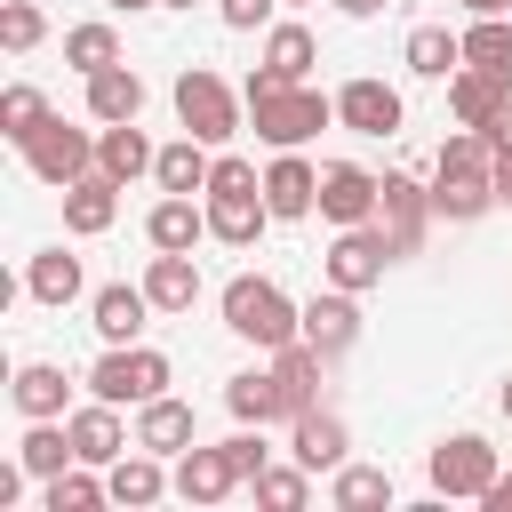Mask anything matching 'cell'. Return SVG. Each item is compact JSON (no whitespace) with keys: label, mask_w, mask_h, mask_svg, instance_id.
Listing matches in <instances>:
<instances>
[{"label":"cell","mask_w":512,"mask_h":512,"mask_svg":"<svg viewBox=\"0 0 512 512\" xmlns=\"http://www.w3.org/2000/svg\"><path fill=\"white\" fill-rule=\"evenodd\" d=\"M104 480H112V504H128V512H144V504L176 496V472H168V456H152V448L112 456V464H104Z\"/></svg>","instance_id":"obj_17"},{"label":"cell","mask_w":512,"mask_h":512,"mask_svg":"<svg viewBox=\"0 0 512 512\" xmlns=\"http://www.w3.org/2000/svg\"><path fill=\"white\" fill-rule=\"evenodd\" d=\"M160 8H192V0H160Z\"/></svg>","instance_id":"obj_51"},{"label":"cell","mask_w":512,"mask_h":512,"mask_svg":"<svg viewBox=\"0 0 512 512\" xmlns=\"http://www.w3.org/2000/svg\"><path fill=\"white\" fill-rule=\"evenodd\" d=\"M152 160H160V144H144V128H136V120H112V128H96V168H104L112 184H136V176H152Z\"/></svg>","instance_id":"obj_23"},{"label":"cell","mask_w":512,"mask_h":512,"mask_svg":"<svg viewBox=\"0 0 512 512\" xmlns=\"http://www.w3.org/2000/svg\"><path fill=\"white\" fill-rule=\"evenodd\" d=\"M496 104H512V80H504V72H480V64L448 72V112H456V128H488Z\"/></svg>","instance_id":"obj_22"},{"label":"cell","mask_w":512,"mask_h":512,"mask_svg":"<svg viewBox=\"0 0 512 512\" xmlns=\"http://www.w3.org/2000/svg\"><path fill=\"white\" fill-rule=\"evenodd\" d=\"M24 168H32L40 184H56V192H64V184H80V176L96 168V136H88V128H64V120L48 112V120H40V136L24 144Z\"/></svg>","instance_id":"obj_7"},{"label":"cell","mask_w":512,"mask_h":512,"mask_svg":"<svg viewBox=\"0 0 512 512\" xmlns=\"http://www.w3.org/2000/svg\"><path fill=\"white\" fill-rule=\"evenodd\" d=\"M424 464H432V496H472V504H480V496L496 488V472H504L496 448H488L480 432H448Z\"/></svg>","instance_id":"obj_5"},{"label":"cell","mask_w":512,"mask_h":512,"mask_svg":"<svg viewBox=\"0 0 512 512\" xmlns=\"http://www.w3.org/2000/svg\"><path fill=\"white\" fill-rule=\"evenodd\" d=\"M40 40H48V16H40L32 0H8V8H0V48H8V56H32Z\"/></svg>","instance_id":"obj_41"},{"label":"cell","mask_w":512,"mask_h":512,"mask_svg":"<svg viewBox=\"0 0 512 512\" xmlns=\"http://www.w3.org/2000/svg\"><path fill=\"white\" fill-rule=\"evenodd\" d=\"M488 208H504V200H496V168H488V176H440V168H432V216L480 224Z\"/></svg>","instance_id":"obj_25"},{"label":"cell","mask_w":512,"mask_h":512,"mask_svg":"<svg viewBox=\"0 0 512 512\" xmlns=\"http://www.w3.org/2000/svg\"><path fill=\"white\" fill-rule=\"evenodd\" d=\"M136 448H152V456H184V448H192V408H184L176 392L144 400V408H136Z\"/></svg>","instance_id":"obj_26"},{"label":"cell","mask_w":512,"mask_h":512,"mask_svg":"<svg viewBox=\"0 0 512 512\" xmlns=\"http://www.w3.org/2000/svg\"><path fill=\"white\" fill-rule=\"evenodd\" d=\"M64 64L88 80V72H104V64H120V32L112 24H72L64 32Z\"/></svg>","instance_id":"obj_40"},{"label":"cell","mask_w":512,"mask_h":512,"mask_svg":"<svg viewBox=\"0 0 512 512\" xmlns=\"http://www.w3.org/2000/svg\"><path fill=\"white\" fill-rule=\"evenodd\" d=\"M336 8H344V16H360V24H368V16H384V8H392V0H336Z\"/></svg>","instance_id":"obj_47"},{"label":"cell","mask_w":512,"mask_h":512,"mask_svg":"<svg viewBox=\"0 0 512 512\" xmlns=\"http://www.w3.org/2000/svg\"><path fill=\"white\" fill-rule=\"evenodd\" d=\"M328 504L336 512H376V504H392V472L384 464H336V480H328Z\"/></svg>","instance_id":"obj_32"},{"label":"cell","mask_w":512,"mask_h":512,"mask_svg":"<svg viewBox=\"0 0 512 512\" xmlns=\"http://www.w3.org/2000/svg\"><path fill=\"white\" fill-rule=\"evenodd\" d=\"M176 120H184V136H200V144H232L240 136V120H248V96L224 80V72H208V64H184L176 72Z\"/></svg>","instance_id":"obj_3"},{"label":"cell","mask_w":512,"mask_h":512,"mask_svg":"<svg viewBox=\"0 0 512 512\" xmlns=\"http://www.w3.org/2000/svg\"><path fill=\"white\" fill-rule=\"evenodd\" d=\"M224 192H264L256 160H240V152H216V168H208V192H200V200H224Z\"/></svg>","instance_id":"obj_42"},{"label":"cell","mask_w":512,"mask_h":512,"mask_svg":"<svg viewBox=\"0 0 512 512\" xmlns=\"http://www.w3.org/2000/svg\"><path fill=\"white\" fill-rule=\"evenodd\" d=\"M224 328H232L240 344H256V352H280V344H296L304 304H288V288H280V280L240 272V280H224Z\"/></svg>","instance_id":"obj_2"},{"label":"cell","mask_w":512,"mask_h":512,"mask_svg":"<svg viewBox=\"0 0 512 512\" xmlns=\"http://www.w3.org/2000/svg\"><path fill=\"white\" fill-rule=\"evenodd\" d=\"M288 456H296L304 472H336V464L352 456V432H344V416H336V408H304V416L288 424Z\"/></svg>","instance_id":"obj_16"},{"label":"cell","mask_w":512,"mask_h":512,"mask_svg":"<svg viewBox=\"0 0 512 512\" xmlns=\"http://www.w3.org/2000/svg\"><path fill=\"white\" fill-rule=\"evenodd\" d=\"M496 200H504V208H512V152H504V160H496Z\"/></svg>","instance_id":"obj_48"},{"label":"cell","mask_w":512,"mask_h":512,"mask_svg":"<svg viewBox=\"0 0 512 512\" xmlns=\"http://www.w3.org/2000/svg\"><path fill=\"white\" fill-rule=\"evenodd\" d=\"M96 504H112V480L96 464H72V472L40 480V512H96Z\"/></svg>","instance_id":"obj_33"},{"label":"cell","mask_w":512,"mask_h":512,"mask_svg":"<svg viewBox=\"0 0 512 512\" xmlns=\"http://www.w3.org/2000/svg\"><path fill=\"white\" fill-rule=\"evenodd\" d=\"M320 368H328V360H320L304 336L272 352V384H280V416H288V424H296L304 408H320Z\"/></svg>","instance_id":"obj_19"},{"label":"cell","mask_w":512,"mask_h":512,"mask_svg":"<svg viewBox=\"0 0 512 512\" xmlns=\"http://www.w3.org/2000/svg\"><path fill=\"white\" fill-rule=\"evenodd\" d=\"M400 112H408V104H400V88H392V80H368V72H360V80H344V88H336V120H344L352 136H392V128H400Z\"/></svg>","instance_id":"obj_11"},{"label":"cell","mask_w":512,"mask_h":512,"mask_svg":"<svg viewBox=\"0 0 512 512\" xmlns=\"http://www.w3.org/2000/svg\"><path fill=\"white\" fill-rule=\"evenodd\" d=\"M264 64H272L280 80H304V72L320 64V40H312L304 24H272V32H264Z\"/></svg>","instance_id":"obj_39"},{"label":"cell","mask_w":512,"mask_h":512,"mask_svg":"<svg viewBox=\"0 0 512 512\" xmlns=\"http://www.w3.org/2000/svg\"><path fill=\"white\" fill-rule=\"evenodd\" d=\"M88 320H96V336H104V344H136V336H144V320H152V296H144V280H136V288H128V280L96 288Z\"/></svg>","instance_id":"obj_21"},{"label":"cell","mask_w":512,"mask_h":512,"mask_svg":"<svg viewBox=\"0 0 512 512\" xmlns=\"http://www.w3.org/2000/svg\"><path fill=\"white\" fill-rule=\"evenodd\" d=\"M472 16H512V0H464Z\"/></svg>","instance_id":"obj_49"},{"label":"cell","mask_w":512,"mask_h":512,"mask_svg":"<svg viewBox=\"0 0 512 512\" xmlns=\"http://www.w3.org/2000/svg\"><path fill=\"white\" fill-rule=\"evenodd\" d=\"M224 408H232L240 424H280V384H272V368H240V376L224 384Z\"/></svg>","instance_id":"obj_35"},{"label":"cell","mask_w":512,"mask_h":512,"mask_svg":"<svg viewBox=\"0 0 512 512\" xmlns=\"http://www.w3.org/2000/svg\"><path fill=\"white\" fill-rule=\"evenodd\" d=\"M312 480H320V472H304V464H264L248 488H256L264 512H304V504H312Z\"/></svg>","instance_id":"obj_37"},{"label":"cell","mask_w":512,"mask_h":512,"mask_svg":"<svg viewBox=\"0 0 512 512\" xmlns=\"http://www.w3.org/2000/svg\"><path fill=\"white\" fill-rule=\"evenodd\" d=\"M144 112V80L128 72V64H104V72H88V120L96 128H112V120H136Z\"/></svg>","instance_id":"obj_27"},{"label":"cell","mask_w":512,"mask_h":512,"mask_svg":"<svg viewBox=\"0 0 512 512\" xmlns=\"http://www.w3.org/2000/svg\"><path fill=\"white\" fill-rule=\"evenodd\" d=\"M144 296H152V312H192V304H200V264H192V248H152Z\"/></svg>","instance_id":"obj_18"},{"label":"cell","mask_w":512,"mask_h":512,"mask_svg":"<svg viewBox=\"0 0 512 512\" xmlns=\"http://www.w3.org/2000/svg\"><path fill=\"white\" fill-rule=\"evenodd\" d=\"M24 296H32V304H56V312H64V304L80 296V256H64V248H40V256L24 264Z\"/></svg>","instance_id":"obj_31"},{"label":"cell","mask_w":512,"mask_h":512,"mask_svg":"<svg viewBox=\"0 0 512 512\" xmlns=\"http://www.w3.org/2000/svg\"><path fill=\"white\" fill-rule=\"evenodd\" d=\"M496 408H504V424H512V376H504V384H496Z\"/></svg>","instance_id":"obj_50"},{"label":"cell","mask_w":512,"mask_h":512,"mask_svg":"<svg viewBox=\"0 0 512 512\" xmlns=\"http://www.w3.org/2000/svg\"><path fill=\"white\" fill-rule=\"evenodd\" d=\"M376 224H384V240H392V264H400V256H416V248H424V232H432V192H424L416 176H384Z\"/></svg>","instance_id":"obj_9"},{"label":"cell","mask_w":512,"mask_h":512,"mask_svg":"<svg viewBox=\"0 0 512 512\" xmlns=\"http://www.w3.org/2000/svg\"><path fill=\"white\" fill-rule=\"evenodd\" d=\"M224 448H232V464H240V480H256V472H264V464H272V448H264V424H256V432H248V424H240V432H232V440H224Z\"/></svg>","instance_id":"obj_44"},{"label":"cell","mask_w":512,"mask_h":512,"mask_svg":"<svg viewBox=\"0 0 512 512\" xmlns=\"http://www.w3.org/2000/svg\"><path fill=\"white\" fill-rule=\"evenodd\" d=\"M464 64L512 80V16H472V24H464Z\"/></svg>","instance_id":"obj_38"},{"label":"cell","mask_w":512,"mask_h":512,"mask_svg":"<svg viewBox=\"0 0 512 512\" xmlns=\"http://www.w3.org/2000/svg\"><path fill=\"white\" fill-rule=\"evenodd\" d=\"M168 352H152V344H104V360L88 368V400H112V408H144V400H160L168 392Z\"/></svg>","instance_id":"obj_4"},{"label":"cell","mask_w":512,"mask_h":512,"mask_svg":"<svg viewBox=\"0 0 512 512\" xmlns=\"http://www.w3.org/2000/svg\"><path fill=\"white\" fill-rule=\"evenodd\" d=\"M8 400H16V416H24V424H32V416H64V368L24 360V368H16V384H8Z\"/></svg>","instance_id":"obj_34"},{"label":"cell","mask_w":512,"mask_h":512,"mask_svg":"<svg viewBox=\"0 0 512 512\" xmlns=\"http://www.w3.org/2000/svg\"><path fill=\"white\" fill-rule=\"evenodd\" d=\"M480 136H488V152H496V160H504V152H512V104H496V120H488V128H480Z\"/></svg>","instance_id":"obj_45"},{"label":"cell","mask_w":512,"mask_h":512,"mask_svg":"<svg viewBox=\"0 0 512 512\" xmlns=\"http://www.w3.org/2000/svg\"><path fill=\"white\" fill-rule=\"evenodd\" d=\"M480 504H488V512H512V472H496V488H488Z\"/></svg>","instance_id":"obj_46"},{"label":"cell","mask_w":512,"mask_h":512,"mask_svg":"<svg viewBox=\"0 0 512 512\" xmlns=\"http://www.w3.org/2000/svg\"><path fill=\"white\" fill-rule=\"evenodd\" d=\"M264 208H272L280 224L312 216V208H320V168H312L304 152H272V168H264Z\"/></svg>","instance_id":"obj_14"},{"label":"cell","mask_w":512,"mask_h":512,"mask_svg":"<svg viewBox=\"0 0 512 512\" xmlns=\"http://www.w3.org/2000/svg\"><path fill=\"white\" fill-rule=\"evenodd\" d=\"M384 264H392V240H384V224H344V232L328 240V256H320L328 288H352V296H368V288L384 280Z\"/></svg>","instance_id":"obj_6"},{"label":"cell","mask_w":512,"mask_h":512,"mask_svg":"<svg viewBox=\"0 0 512 512\" xmlns=\"http://www.w3.org/2000/svg\"><path fill=\"white\" fill-rule=\"evenodd\" d=\"M264 224H280V216L264 208V192H224V200H208V240H224V248H256Z\"/></svg>","instance_id":"obj_24"},{"label":"cell","mask_w":512,"mask_h":512,"mask_svg":"<svg viewBox=\"0 0 512 512\" xmlns=\"http://www.w3.org/2000/svg\"><path fill=\"white\" fill-rule=\"evenodd\" d=\"M320 360H344L352 344H360V296L352 288H320L312 304H304V328H296Z\"/></svg>","instance_id":"obj_10"},{"label":"cell","mask_w":512,"mask_h":512,"mask_svg":"<svg viewBox=\"0 0 512 512\" xmlns=\"http://www.w3.org/2000/svg\"><path fill=\"white\" fill-rule=\"evenodd\" d=\"M144 240H152V248H200V240H208V200H192V192H160L152 216H144Z\"/></svg>","instance_id":"obj_20"},{"label":"cell","mask_w":512,"mask_h":512,"mask_svg":"<svg viewBox=\"0 0 512 512\" xmlns=\"http://www.w3.org/2000/svg\"><path fill=\"white\" fill-rule=\"evenodd\" d=\"M64 432H72V456H80V464H96V472H104L112 456H128V448H136V432L120 424V408H112V400L72 408V416H64Z\"/></svg>","instance_id":"obj_12"},{"label":"cell","mask_w":512,"mask_h":512,"mask_svg":"<svg viewBox=\"0 0 512 512\" xmlns=\"http://www.w3.org/2000/svg\"><path fill=\"white\" fill-rule=\"evenodd\" d=\"M240 96H248V128H256L272 152H304V144L336 120V96H320V88H304V80H280L272 64H256V72L240 80Z\"/></svg>","instance_id":"obj_1"},{"label":"cell","mask_w":512,"mask_h":512,"mask_svg":"<svg viewBox=\"0 0 512 512\" xmlns=\"http://www.w3.org/2000/svg\"><path fill=\"white\" fill-rule=\"evenodd\" d=\"M376 200H384V176H368L360 160H328L320 168V216L344 232V224H376Z\"/></svg>","instance_id":"obj_8"},{"label":"cell","mask_w":512,"mask_h":512,"mask_svg":"<svg viewBox=\"0 0 512 512\" xmlns=\"http://www.w3.org/2000/svg\"><path fill=\"white\" fill-rule=\"evenodd\" d=\"M16 464H24L32 480H56V472H72L80 456H72V432H64L56 416H32V432L16 440Z\"/></svg>","instance_id":"obj_30"},{"label":"cell","mask_w":512,"mask_h":512,"mask_svg":"<svg viewBox=\"0 0 512 512\" xmlns=\"http://www.w3.org/2000/svg\"><path fill=\"white\" fill-rule=\"evenodd\" d=\"M272 8H280V0H216L224 32H272Z\"/></svg>","instance_id":"obj_43"},{"label":"cell","mask_w":512,"mask_h":512,"mask_svg":"<svg viewBox=\"0 0 512 512\" xmlns=\"http://www.w3.org/2000/svg\"><path fill=\"white\" fill-rule=\"evenodd\" d=\"M232 488H240V464H232V448H224V440H216V448H200V440H192V448L176 456V496H184V504H200V512H208V504H224Z\"/></svg>","instance_id":"obj_13"},{"label":"cell","mask_w":512,"mask_h":512,"mask_svg":"<svg viewBox=\"0 0 512 512\" xmlns=\"http://www.w3.org/2000/svg\"><path fill=\"white\" fill-rule=\"evenodd\" d=\"M208 168H216V144H200V136H176V144H160V160H152V184H160V192H208Z\"/></svg>","instance_id":"obj_28"},{"label":"cell","mask_w":512,"mask_h":512,"mask_svg":"<svg viewBox=\"0 0 512 512\" xmlns=\"http://www.w3.org/2000/svg\"><path fill=\"white\" fill-rule=\"evenodd\" d=\"M280 8H304V0H280Z\"/></svg>","instance_id":"obj_52"},{"label":"cell","mask_w":512,"mask_h":512,"mask_svg":"<svg viewBox=\"0 0 512 512\" xmlns=\"http://www.w3.org/2000/svg\"><path fill=\"white\" fill-rule=\"evenodd\" d=\"M40 120H48V96H40L32 80H8V88H0V136L24 152V144L40 136Z\"/></svg>","instance_id":"obj_36"},{"label":"cell","mask_w":512,"mask_h":512,"mask_svg":"<svg viewBox=\"0 0 512 512\" xmlns=\"http://www.w3.org/2000/svg\"><path fill=\"white\" fill-rule=\"evenodd\" d=\"M120 192H128V184H112L104 168H88L80 184H64V232H72V240L112 232V224H120Z\"/></svg>","instance_id":"obj_15"},{"label":"cell","mask_w":512,"mask_h":512,"mask_svg":"<svg viewBox=\"0 0 512 512\" xmlns=\"http://www.w3.org/2000/svg\"><path fill=\"white\" fill-rule=\"evenodd\" d=\"M400 56H408L416 80H448V72H464V32H448V24H416Z\"/></svg>","instance_id":"obj_29"}]
</instances>
